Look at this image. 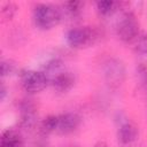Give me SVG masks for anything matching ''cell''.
Segmentation results:
<instances>
[{"mask_svg": "<svg viewBox=\"0 0 147 147\" xmlns=\"http://www.w3.org/2000/svg\"><path fill=\"white\" fill-rule=\"evenodd\" d=\"M0 68H1L0 72H1L2 78L7 77V76H11L16 70V65L13 60H1Z\"/></svg>", "mask_w": 147, "mask_h": 147, "instance_id": "2e32d148", "label": "cell"}, {"mask_svg": "<svg viewBox=\"0 0 147 147\" xmlns=\"http://www.w3.org/2000/svg\"><path fill=\"white\" fill-rule=\"evenodd\" d=\"M85 3L79 0H71V1H65L63 2L60 7L62 10L63 20H69V21H76L78 20L84 10Z\"/></svg>", "mask_w": 147, "mask_h": 147, "instance_id": "8fae6325", "label": "cell"}, {"mask_svg": "<svg viewBox=\"0 0 147 147\" xmlns=\"http://www.w3.org/2000/svg\"><path fill=\"white\" fill-rule=\"evenodd\" d=\"M115 31L117 38L121 41L130 44L133 38L140 32V23L136 14L130 10L124 11L116 22Z\"/></svg>", "mask_w": 147, "mask_h": 147, "instance_id": "277c9868", "label": "cell"}, {"mask_svg": "<svg viewBox=\"0 0 147 147\" xmlns=\"http://www.w3.org/2000/svg\"><path fill=\"white\" fill-rule=\"evenodd\" d=\"M127 2H122V1H110V0H105V1H96L95 2V8L96 13L101 17H110L121 9H123L124 6H126Z\"/></svg>", "mask_w": 147, "mask_h": 147, "instance_id": "7c38bea8", "label": "cell"}, {"mask_svg": "<svg viewBox=\"0 0 147 147\" xmlns=\"http://www.w3.org/2000/svg\"><path fill=\"white\" fill-rule=\"evenodd\" d=\"M31 20L38 30L49 31L63 21V15L60 6L48 2H38L32 7Z\"/></svg>", "mask_w": 147, "mask_h": 147, "instance_id": "6da1fadb", "label": "cell"}, {"mask_svg": "<svg viewBox=\"0 0 147 147\" xmlns=\"http://www.w3.org/2000/svg\"><path fill=\"white\" fill-rule=\"evenodd\" d=\"M131 51L138 56L147 55V31L140 30V32L133 38V40L129 44Z\"/></svg>", "mask_w": 147, "mask_h": 147, "instance_id": "4fadbf2b", "label": "cell"}, {"mask_svg": "<svg viewBox=\"0 0 147 147\" xmlns=\"http://www.w3.org/2000/svg\"><path fill=\"white\" fill-rule=\"evenodd\" d=\"M17 11V6L14 2H6L2 7H1V17L3 22H8L10 21L15 14Z\"/></svg>", "mask_w": 147, "mask_h": 147, "instance_id": "9a60e30c", "label": "cell"}, {"mask_svg": "<svg viewBox=\"0 0 147 147\" xmlns=\"http://www.w3.org/2000/svg\"><path fill=\"white\" fill-rule=\"evenodd\" d=\"M101 39V33L95 26H74L64 34L65 44L72 49H86L93 47Z\"/></svg>", "mask_w": 147, "mask_h": 147, "instance_id": "7a4b0ae2", "label": "cell"}, {"mask_svg": "<svg viewBox=\"0 0 147 147\" xmlns=\"http://www.w3.org/2000/svg\"><path fill=\"white\" fill-rule=\"evenodd\" d=\"M136 76L140 85L147 87V64L139 63L136 68Z\"/></svg>", "mask_w": 147, "mask_h": 147, "instance_id": "e0dca14e", "label": "cell"}, {"mask_svg": "<svg viewBox=\"0 0 147 147\" xmlns=\"http://www.w3.org/2000/svg\"><path fill=\"white\" fill-rule=\"evenodd\" d=\"M24 139L20 130L8 127L0 134V147H23Z\"/></svg>", "mask_w": 147, "mask_h": 147, "instance_id": "30bf717a", "label": "cell"}, {"mask_svg": "<svg viewBox=\"0 0 147 147\" xmlns=\"http://www.w3.org/2000/svg\"><path fill=\"white\" fill-rule=\"evenodd\" d=\"M93 147H109V145L106 141H98Z\"/></svg>", "mask_w": 147, "mask_h": 147, "instance_id": "d6986e66", "label": "cell"}, {"mask_svg": "<svg viewBox=\"0 0 147 147\" xmlns=\"http://www.w3.org/2000/svg\"><path fill=\"white\" fill-rule=\"evenodd\" d=\"M102 75L110 87H118L126 78L125 64L116 57H109L102 63Z\"/></svg>", "mask_w": 147, "mask_h": 147, "instance_id": "5b68a950", "label": "cell"}, {"mask_svg": "<svg viewBox=\"0 0 147 147\" xmlns=\"http://www.w3.org/2000/svg\"><path fill=\"white\" fill-rule=\"evenodd\" d=\"M18 76L21 86L28 94H38L49 86V79L42 70L23 69Z\"/></svg>", "mask_w": 147, "mask_h": 147, "instance_id": "3957f363", "label": "cell"}, {"mask_svg": "<svg viewBox=\"0 0 147 147\" xmlns=\"http://www.w3.org/2000/svg\"><path fill=\"white\" fill-rule=\"evenodd\" d=\"M6 95H7V88H6L5 83L2 82L1 83V86H0V100L3 101L6 99Z\"/></svg>", "mask_w": 147, "mask_h": 147, "instance_id": "ac0fdd59", "label": "cell"}, {"mask_svg": "<svg viewBox=\"0 0 147 147\" xmlns=\"http://www.w3.org/2000/svg\"><path fill=\"white\" fill-rule=\"evenodd\" d=\"M57 116H59V121H57L56 133L60 136L72 134L79 129L83 122L82 116L75 111H67V113L57 114Z\"/></svg>", "mask_w": 147, "mask_h": 147, "instance_id": "52a82bcc", "label": "cell"}, {"mask_svg": "<svg viewBox=\"0 0 147 147\" xmlns=\"http://www.w3.org/2000/svg\"><path fill=\"white\" fill-rule=\"evenodd\" d=\"M48 79H49V86L57 93H68L75 87L77 83L76 74L67 68L49 76Z\"/></svg>", "mask_w": 147, "mask_h": 147, "instance_id": "8992f818", "label": "cell"}, {"mask_svg": "<svg viewBox=\"0 0 147 147\" xmlns=\"http://www.w3.org/2000/svg\"><path fill=\"white\" fill-rule=\"evenodd\" d=\"M20 126L24 129L33 127L38 122V111L31 100H22L18 106Z\"/></svg>", "mask_w": 147, "mask_h": 147, "instance_id": "9c48e42d", "label": "cell"}, {"mask_svg": "<svg viewBox=\"0 0 147 147\" xmlns=\"http://www.w3.org/2000/svg\"><path fill=\"white\" fill-rule=\"evenodd\" d=\"M60 147H78V145H76V144H65V145L60 146Z\"/></svg>", "mask_w": 147, "mask_h": 147, "instance_id": "ffe728a7", "label": "cell"}, {"mask_svg": "<svg viewBox=\"0 0 147 147\" xmlns=\"http://www.w3.org/2000/svg\"><path fill=\"white\" fill-rule=\"evenodd\" d=\"M116 138H117V141L123 146L133 144L139 138L138 125L127 118L121 119V122L117 126Z\"/></svg>", "mask_w": 147, "mask_h": 147, "instance_id": "ba28073f", "label": "cell"}, {"mask_svg": "<svg viewBox=\"0 0 147 147\" xmlns=\"http://www.w3.org/2000/svg\"><path fill=\"white\" fill-rule=\"evenodd\" d=\"M57 121H59V116L57 115H55V114L47 115L39 123V132L42 136H49V134L56 133V130H57Z\"/></svg>", "mask_w": 147, "mask_h": 147, "instance_id": "5bb4252c", "label": "cell"}]
</instances>
